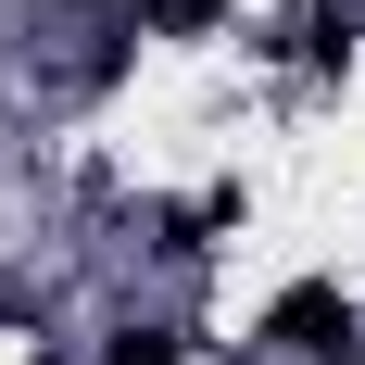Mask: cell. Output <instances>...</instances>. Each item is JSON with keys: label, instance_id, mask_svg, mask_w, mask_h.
<instances>
[{"label": "cell", "instance_id": "obj_4", "mask_svg": "<svg viewBox=\"0 0 365 365\" xmlns=\"http://www.w3.org/2000/svg\"><path fill=\"white\" fill-rule=\"evenodd\" d=\"M177 353H189V340H177V328H126V340H113V353H101V365H177Z\"/></svg>", "mask_w": 365, "mask_h": 365}, {"label": "cell", "instance_id": "obj_1", "mask_svg": "<svg viewBox=\"0 0 365 365\" xmlns=\"http://www.w3.org/2000/svg\"><path fill=\"white\" fill-rule=\"evenodd\" d=\"M264 340H290V353L340 365V340H353V302H340L328 277H302V290H277V302H264Z\"/></svg>", "mask_w": 365, "mask_h": 365}, {"label": "cell", "instance_id": "obj_2", "mask_svg": "<svg viewBox=\"0 0 365 365\" xmlns=\"http://www.w3.org/2000/svg\"><path fill=\"white\" fill-rule=\"evenodd\" d=\"M302 63L340 76V63H353V26H340V13H302Z\"/></svg>", "mask_w": 365, "mask_h": 365}, {"label": "cell", "instance_id": "obj_3", "mask_svg": "<svg viewBox=\"0 0 365 365\" xmlns=\"http://www.w3.org/2000/svg\"><path fill=\"white\" fill-rule=\"evenodd\" d=\"M215 13H227V0H139V26H164V38H202Z\"/></svg>", "mask_w": 365, "mask_h": 365}]
</instances>
